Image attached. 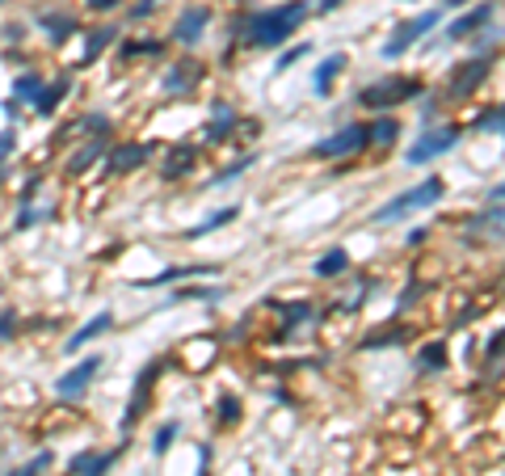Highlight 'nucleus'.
I'll use <instances>...</instances> for the list:
<instances>
[{
    "instance_id": "obj_1",
    "label": "nucleus",
    "mask_w": 505,
    "mask_h": 476,
    "mask_svg": "<svg viewBox=\"0 0 505 476\" xmlns=\"http://www.w3.org/2000/svg\"><path fill=\"white\" fill-rule=\"evenodd\" d=\"M308 13H312L308 0H283V4H270V9L248 13L236 30H240V39H245L248 47H283V42L308 22Z\"/></svg>"
},
{
    "instance_id": "obj_2",
    "label": "nucleus",
    "mask_w": 505,
    "mask_h": 476,
    "mask_svg": "<svg viewBox=\"0 0 505 476\" xmlns=\"http://www.w3.org/2000/svg\"><path fill=\"white\" fill-rule=\"evenodd\" d=\"M442 195H447V186H442V177H425L422 186H413V190H405V195H396L392 203H383V207H375V224H396V220H405V215H413V211H425L434 207V203H442Z\"/></svg>"
},
{
    "instance_id": "obj_3",
    "label": "nucleus",
    "mask_w": 505,
    "mask_h": 476,
    "mask_svg": "<svg viewBox=\"0 0 505 476\" xmlns=\"http://www.w3.org/2000/svg\"><path fill=\"white\" fill-rule=\"evenodd\" d=\"M422 93V81L417 76H383V81L367 84L362 93H358V106H367V110H392L400 101H413Z\"/></svg>"
},
{
    "instance_id": "obj_4",
    "label": "nucleus",
    "mask_w": 505,
    "mask_h": 476,
    "mask_svg": "<svg viewBox=\"0 0 505 476\" xmlns=\"http://www.w3.org/2000/svg\"><path fill=\"white\" fill-rule=\"evenodd\" d=\"M367 148V123H345L342 131H333L325 140L312 143L316 160H342V156H354Z\"/></svg>"
},
{
    "instance_id": "obj_5",
    "label": "nucleus",
    "mask_w": 505,
    "mask_h": 476,
    "mask_svg": "<svg viewBox=\"0 0 505 476\" xmlns=\"http://www.w3.org/2000/svg\"><path fill=\"white\" fill-rule=\"evenodd\" d=\"M161 371H164V359H152V363L139 367L135 388H131V401H126V413H123V435H131V430H135V421L148 413V396H152V388H156Z\"/></svg>"
},
{
    "instance_id": "obj_6",
    "label": "nucleus",
    "mask_w": 505,
    "mask_h": 476,
    "mask_svg": "<svg viewBox=\"0 0 505 476\" xmlns=\"http://www.w3.org/2000/svg\"><path fill=\"white\" fill-rule=\"evenodd\" d=\"M438 22H442V13H438V9H425L422 17H413V22L396 26V34H392V39L379 47V56H383V59H400L405 51H409V47H417V42H422L425 34L438 26Z\"/></svg>"
},
{
    "instance_id": "obj_7",
    "label": "nucleus",
    "mask_w": 505,
    "mask_h": 476,
    "mask_svg": "<svg viewBox=\"0 0 505 476\" xmlns=\"http://www.w3.org/2000/svg\"><path fill=\"white\" fill-rule=\"evenodd\" d=\"M492 72V56H472L467 64H459V68L451 72V81H447V98L459 101V98H472L480 84L489 81Z\"/></svg>"
},
{
    "instance_id": "obj_8",
    "label": "nucleus",
    "mask_w": 505,
    "mask_h": 476,
    "mask_svg": "<svg viewBox=\"0 0 505 476\" xmlns=\"http://www.w3.org/2000/svg\"><path fill=\"white\" fill-rule=\"evenodd\" d=\"M459 140H464V131H459V126H434V131H425L422 140L405 152V160H409V165H425V160H434V156L451 152Z\"/></svg>"
},
{
    "instance_id": "obj_9",
    "label": "nucleus",
    "mask_w": 505,
    "mask_h": 476,
    "mask_svg": "<svg viewBox=\"0 0 505 476\" xmlns=\"http://www.w3.org/2000/svg\"><path fill=\"white\" fill-rule=\"evenodd\" d=\"M206 68L198 64V59H181V64H169V72H164V93L169 98H181V93H194L198 84H203Z\"/></svg>"
},
{
    "instance_id": "obj_10",
    "label": "nucleus",
    "mask_w": 505,
    "mask_h": 476,
    "mask_svg": "<svg viewBox=\"0 0 505 476\" xmlns=\"http://www.w3.org/2000/svg\"><path fill=\"white\" fill-rule=\"evenodd\" d=\"M206 26H211V9H206V4H186V9H181V17L173 22V42L194 47V42L206 34Z\"/></svg>"
},
{
    "instance_id": "obj_11",
    "label": "nucleus",
    "mask_w": 505,
    "mask_h": 476,
    "mask_svg": "<svg viewBox=\"0 0 505 476\" xmlns=\"http://www.w3.org/2000/svg\"><path fill=\"white\" fill-rule=\"evenodd\" d=\"M101 371V354H89L84 363H76L72 371H64V376L55 379V393L59 396H81L89 384H93V376Z\"/></svg>"
},
{
    "instance_id": "obj_12",
    "label": "nucleus",
    "mask_w": 505,
    "mask_h": 476,
    "mask_svg": "<svg viewBox=\"0 0 505 476\" xmlns=\"http://www.w3.org/2000/svg\"><path fill=\"white\" fill-rule=\"evenodd\" d=\"M497 17V0H484V4H476V9H467L464 17H455L451 26H447V39L459 42V39H472L476 30H484Z\"/></svg>"
},
{
    "instance_id": "obj_13",
    "label": "nucleus",
    "mask_w": 505,
    "mask_h": 476,
    "mask_svg": "<svg viewBox=\"0 0 505 476\" xmlns=\"http://www.w3.org/2000/svg\"><path fill=\"white\" fill-rule=\"evenodd\" d=\"M118 455H123V447H109V451H81L76 460L68 463L72 476H106L114 463H118Z\"/></svg>"
},
{
    "instance_id": "obj_14",
    "label": "nucleus",
    "mask_w": 505,
    "mask_h": 476,
    "mask_svg": "<svg viewBox=\"0 0 505 476\" xmlns=\"http://www.w3.org/2000/svg\"><path fill=\"white\" fill-rule=\"evenodd\" d=\"M152 160V143H118L109 148V173H135Z\"/></svg>"
},
{
    "instance_id": "obj_15",
    "label": "nucleus",
    "mask_w": 505,
    "mask_h": 476,
    "mask_svg": "<svg viewBox=\"0 0 505 476\" xmlns=\"http://www.w3.org/2000/svg\"><path fill=\"white\" fill-rule=\"evenodd\" d=\"M236 123H240V114H236L232 101H215V106H211V123H206L203 135L211 143H219V140H228V135H232Z\"/></svg>"
},
{
    "instance_id": "obj_16",
    "label": "nucleus",
    "mask_w": 505,
    "mask_h": 476,
    "mask_svg": "<svg viewBox=\"0 0 505 476\" xmlns=\"http://www.w3.org/2000/svg\"><path fill=\"white\" fill-rule=\"evenodd\" d=\"M342 72H345V56H342V51H333V56L320 59V68H316V76H312L316 98H328V93H333V81H337Z\"/></svg>"
},
{
    "instance_id": "obj_17",
    "label": "nucleus",
    "mask_w": 505,
    "mask_h": 476,
    "mask_svg": "<svg viewBox=\"0 0 505 476\" xmlns=\"http://www.w3.org/2000/svg\"><path fill=\"white\" fill-rule=\"evenodd\" d=\"M39 26L47 30V39H51V47H64V42L72 39V34H76V17L72 13H59V9H55V13H42L39 17Z\"/></svg>"
},
{
    "instance_id": "obj_18",
    "label": "nucleus",
    "mask_w": 505,
    "mask_h": 476,
    "mask_svg": "<svg viewBox=\"0 0 505 476\" xmlns=\"http://www.w3.org/2000/svg\"><path fill=\"white\" fill-rule=\"evenodd\" d=\"M194 160H198V152H194V148H186V143H178L173 152L164 156L161 177H164V182H178V177H186V173L194 169Z\"/></svg>"
},
{
    "instance_id": "obj_19",
    "label": "nucleus",
    "mask_w": 505,
    "mask_h": 476,
    "mask_svg": "<svg viewBox=\"0 0 505 476\" xmlns=\"http://www.w3.org/2000/svg\"><path fill=\"white\" fill-rule=\"evenodd\" d=\"M203 274H211V266H169L161 274H152V279H135V287H169V282L203 279Z\"/></svg>"
},
{
    "instance_id": "obj_20",
    "label": "nucleus",
    "mask_w": 505,
    "mask_h": 476,
    "mask_svg": "<svg viewBox=\"0 0 505 476\" xmlns=\"http://www.w3.org/2000/svg\"><path fill=\"white\" fill-rule=\"evenodd\" d=\"M68 89H72V81H68V76H59V81H55V84H42V93H39V98H34V110H39L42 118H51V114L59 110V101L68 98Z\"/></svg>"
},
{
    "instance_id": "obj_21",
    "label": "nucleus",
    "mask_w": 505,
    "mask_h": 476,
    "mask_svg": "<svg viewBox=\"0 0 505 476\" xmlns=\"http://www.w3.org/2000/svg\"><path fill=\"white\" fill-rule=\"evenodd\" d=\"M484 232H489L492 240L501 237V203H489V207H484V211L476 215V220L467 224V237H472V240H480Z\"/></svg>"
},
{
    "instance_id": "obj_22",
    "label": "nucleus",
    "mask_w": 505,
    "mask_h": 476,
    "mask_svg": "<svg viewBox=\"0 0 505 476\" xmlns=\"http://www.w3.org/2000/svg\"><path fill=\"white\" fill-rule=\"evenodd\" d=\"M109 325H114V312H109V308H106V312H97L93 321H89V325H81V329H76V333L68 337V354L84 351V342H93L97 333H106Z\"/></svg>"
},
{
    "instance_id": "obj_23",
    "label": "nucleus",
    "mask_w": 505,
    "mask_h": 476,
    "mask_svg": "<svg viewBox=\"0 0 505 476\" xmlns=\"http://www.w3.org/2000/svg\"><path fill=\"white\" fill-rule=\"evenodd\" d=\"M101 152H106V135H93V143H84L81 152L68 156V173H72V177H81L84 169L97 165V156H101Z\"/></svg>"
},
{
    "instance_id": "obj_24",
    "label": "nucleus",
    "mask_w": 505,
    "mask_h": 476,
    "mask_svg": "<svg viewBox=\"0 0 505 476\" xmlns=\"http://www.w3.org/2000/svg\"><path fill=\"white\" fill-rule=\"evenodd\" d=\"M345 270H350V253H345V249H328L325 257H316L312 274H316V279H337V274H345Z\"/></svg>"
},
{
    "instance_id": "obj_25",
    "label": "nucleus",
    "mask_w": 505,
    "mask_h": 476,
    "mask_svg": "<svg viewBox=\"0 0 505 476\" xmlns=\"http://www.w3.org/2000/svg\"><path fill=\"white\" fill-rule=\"evenodd\" d=\"M417 371H447V342L434 337L430 346L417 351Z\"/></svg>"
},
{
    "instance_id": "obj_26",
    "label": "nucleus",
    "mask_w": 505,
    "mask_h": 476,
    "mask_svg": "<svg viewBox=\"0 0 505 476\" xmlns=\"http://www.w3.org/2000/svg\"><path fill=\"white\" fill-rule=\"evenodd\" d=\"M114 39H118V30H114V26H97L93 34H89V42H84V51H81V68H84V64H93V59L101 56Z\"/></svg>"
},
{
    "instance_id": "obj_27",
    "label": "nucleus",
    "mask_w": 505,
    "mask_h": 476,
    "mask_svg": "<svg viewBox=\"0 0 505 476\" xmlns=\"http://www.w3.org/2000/svg\"><path fill=\"white\" fill-rule=\"evenodd\" d=\"M400 135V123L396 118H375V123L367 126V143H375V148H392Z\"/></svg>"
},
{
    "instance_id": "obj_28",
    "label": "nucleus",
    "mask_w": 505,
    "mask_h": 476,
    "mask_svg": "<svg viewBox=\"0 0 505 476\" xmlns=\"http://www.w3.org/2000/svg\"><path fill=\"white\" fill-rule=\"evenodd\" d=\"M409 337V329L405 325H392V329H375V333L362 337V351H379V346H400Z\"/></svg>"
},
{
    "instance_id": "obj_29",
    "label": "nucleus",
    "mask_w": 505,
    "mask_h": 476,
    "mask_svg": "<svg viewBox=\"0 0 505 476\" xmlns=\"http://www.w3.org/2000/svg\"><path fill=\"white\" fill-rule=\"evenodd\" d=\"M232 220H236V207H223V211H215V215H206L203 224H194L190 232H186V240H198V237H206V232H215V228L232 224Z\"/></svg>"
},
{
    "instance_id": "obj_30",
    "label": "nucleus",
    "mask_w": 505,
    "mask_h": 476,
    "mask_svg": "<svg viewBox=\"0 0 505 476\" xmlns=\"http://www.w3.org/2000/svg\"><path fill=\"white\" fill-rule=\"evenodd\" d=\"M42 84L47 81H42L39 72H22V76L13 81V101H34L42 93Z\"/></svg>"
},
{
    "instance_id": "obj_31",
    "label": "nucleus",
    "mask_w": 505,
    "mask_h": 476,
    "mask_svg": "<svg viewBox=\"0 0 505 476\" xmlns=\"http://www.w3.org/2000/svg\"><path fill=\"white\" fill-rule=\"evenodd\" d=\"M215 421L219 426H236V421H240V401H236L232 393H223L215 401Z\"/></svg>"
},
{
    "instance_id": "obj_32",
    "label": "nucleus",
    "mask_w": 505,
    "mask_h": 476,
    "mask_svg": "<svg viewBox=\"0 0 505 476\" xmlns=\"http://www.w3.org/2000/svg\"><path fill=\"white\" fill-rule=\"evenodd\" d=\"M266 304H274V308L287 316V333H291V325H303V321H312V316H316L308 304H278V299H266Z\"/></svg>"
},
{
    "instance_id": "obj_33",
    "label": "nucleus",
    "mask_w": 505,
    "mask_h": 476,
    "mask_svg": "<svg viewBox=\"0 0 505 476\" xmlns=\"http://www.w3.org/2000/svg\"><path fill=\"white\" fill-rule=\"evenodd\" d=\"M253 165H257V156H253V152L240 156V160H232V165L223 169V173H215V177H211V186H228V182H236V177H240L245 169H253Z\"/></svg>"
},
{
    "instance_id": "obj_34",
    "label": "nucleus",
    "mask_w": 505,
    "mask_h": 476,
    "mask_svg": "<svg viewBox=\"0 0 505 476\" xmlns=\"http://www.w3.org/2000/svg\"><path fill=\"white\" fill-rule=\"evenodd\" d=\"M501 101H492V106H484L480 110V118H476V131H484V135H497L501 131Z\"/></svg>"
},
{
    "instance_id": "obj_35",
    "label": "nucleus",
    "mask_w": 505,
    "mask_h": 476,
    "mask_svg": "<svg viewBox=\"0 0 505 476\" xmlns=\"http://www.w3.org/2000/svg\"><path fill=\"white\" fill-rule=\"evenodd\" d=\"M51 460H55L51 451H39L30 463H22V468H13V472H4V476H42L47 468H51Z\"/></svg>"
},
{
    "instance_id": "obj_36",
    "label": "nucleus",
    "mask_w": 505,
    "mask_h": 476,
    "mask_svg": "<svg viewBox=\"0 0 505 476\" xmlns=\"http://www.w3.org/2000/svg\"><path fill=\"white\" fill-rule=\"evenodd\" d=\"M164 47L156 39H135V42H123V59H131V56H161Z\"/></svg>"
},
{
    "instance_id": "obj_37",
    "label": "nucleus",
    "mask_w": 505,
    "mask_h": 476,
    "mask_svg": "<svg viewBox=\"0 0 505 476\" xmlns=\"http://www.w3.org/2000/svg\"><path fill=\"white\" fill-rule=\"evenodd\" d=\"M178 430H181L178 421H164L161 430H156V443H152V451H156V455H164V451L173 447V438H178Z\"/></svg>"
},
{
    "instance_id": "obj_38",
    "label": "nucleus",
    "mask_w": 505,
    "mask_h": 476,
    "mask_svg": "<svg viewBox=\"0 0 505 476\" xmlns=\"http://www.w3.org/2000/svg\"><path fill=\"white\" fill-rule=\"evenodd\" d=\"M219 295H223V287H181L173 295V304H181V299H219Z\"/></svg>"
},
{
    "instance_id": "obj_39",
    "label": "nucleus",
    "mask_w": 505,
    "mask_h": 476,
    "mask_svg": "<svg viewBox=\"0 0 505 476\" xmlns=\"http://www.w3.org/2000/svg\"><path fill=\"white\" fill-rule=\"evenodd\" d=\"M308 51H312L308 42H300V47H291V51H283V56H278V64H274V72H287L291 64H300V59L308 56Z\"/></svg>"
},
{
    "instance_id": "obj_40",
    "label": "nucleus",
    "mask_w": 505,
    "mask_h": 476,
    "mask_svg": "<svg viewBox=\"0 0 505 476\" xmlns=\"http://www.w3.org/2000/svg\"><path fill=\"white\" fill-rule=\"evenodd\" d=\"M17 148V131L13 126H4V131H0V165H4V156L13 152Z\"/></svg>"
},
{
    "instance_id": "obj_41",
    "label": "nucleus",
    "mask_w": 505,
    "mask_h": 476,
    "mask_svg": "<svg viewBox=\"0 0 505 476\" xmlns=\"http://www.w3.org/2000/svg\"><path fill=\"white\" fill-rule=\"evenodd\" d=\"M13 329H17V316L4 308V312H0V342H9V337H13Z\"/></svg>"
},
{
    "instance_id": "obj_42",
    "label": "nucleus",
    "mask_w": 505,
    "mask_h": 476,
    "mask_svg": "<svg viewBox=\"0 0 505 476\" xmlns=\"http://www.w3.org/2000/svg\"><path fill=\"white\" fill-rule=\"evenodd\" d=\"M497 354H501V333H492V337H489V346H484V363L497 367Z\"/></svg>"
},
{
    "instance_id": "obj_43",
    "label": "nucleus",
    "mask_w": 505,
    "mask_h": 476,
    "mask_svg": "<svg viewBox=\"0 0 505 476\" xmlns=\"http://www.w3.org/2000/svg\"><path fill=\"white\" fill-rule=\"evenodd\" d=\"M148 13H156V0H139L135 9H131V17H135V22H144Z\"/></svg>"
},
{
    "instance_id": "obj_44",
    "label": "nucleus",
    "mask_w": 505,
    "mask_h": 476,
    "mask_svg": "<svg viewBox=\"0 0 505 476\" xmlns=\"http://www.w3.org/2000/svg\"><path fill=\"white\" fill-rule=\"evenodd\" d=\"M89 9H97V13H109V9H118V0H84Z\"/></svg>"
},
{
    "instance_id": "obj_45",
    "label": "nucleus",
    "mask_w": 505,
    "mask_h": 476,
    "mask_svg": "<svg viewBox=\"0 0 505 476\" xmlns=\"http://www.w3.org/2000/svg\"><path fill=\"white\" fill-rule=\"evenodd\" d=\"M425 237H430V232H425V228H413V232H409V237H405V240H409V245H422Z\"/></svg>"
},
{
    "instance_id": "obj_46",
    "label": "nucleus",
    "mask_w": 505,
    "mask_h": 476,
    "mask_svg": "<svg viewBox=\"0 0 505 476\" xmlns=\"http://www.w3.org/2000/svg\"><path fill=\"white\" fill-rule=\"evenodd\" d=\"M316 9H320V13H333V9H342V0H320Z\"/></svg>"
},
{
    "instance_id": "obj_47",
    "label": "nucleus",
    "mask_w": 505,
    "mask_h": 476,
    "mask_svg": "<svg viewBox=\"0 0 505 476\" xmlns=\"http://www.w3.org/2000/svg\"><path fill=\"white\" fill-rule=\"evenodd\" d=\"M447 4H451V9H459V4H467V0H447Z\"/></svg>"
}]
</instances>
